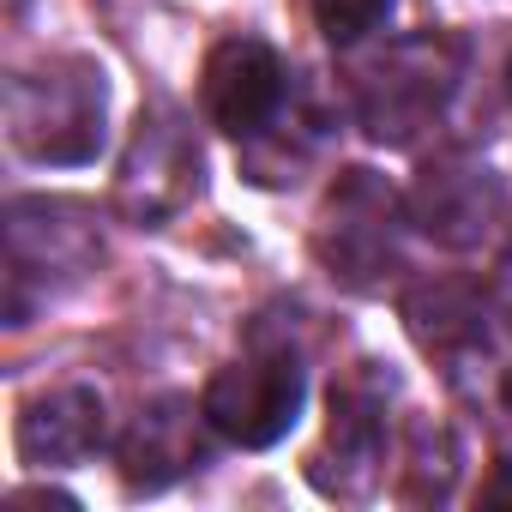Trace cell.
Returning a JSON list of instances; mask_svg holds the SVG:
<instances>
[{
  "label": "cell",
  "instance_id": "30bf717a",
  "mask_svg": "<svg viewBox=\"0 0 512 512\" xmlns=\"http://www.w3.org/2000/svg\"><path fill=\"white\" fill-rule=\"evenodd\" d=\"M199 422H205V404L193 410L187 398H157L133 416V428L121 434L115 446V464H121V482L133 494H157L169 482H181L187 470L205 464V440H199Z\"/></svg>",
  "mask_w": 512,
  "mask_h": 512
},
{
  "label": "cell",
  "instance_id": "4fadbf2b",
  "mask_svg": "<svg viewBox=\"0 0 512 512\" xmlns=\"http://www.w3.org/2000/svg\"><path fill=\"white\" fill-rule=\"evenodd\" d=\"M386 13H392V0H314V19H320L326 43H338V49H350L368 31H380Z\"/></svg>",
  "mask_w": 512,
  "mask_h": 512
},
{
  "label": "cell",
  "instance_id": "6da1fadb",
  "mask_svg": "<svg viewBox=\"0 0 512 512\" xmlns=\"http://www.w3.org/2000/svg\"><path fill=\"white\" fill-rule=\"evenodd\" d=\"M7 139L31 163L79 169L109 139V79L91 55H49L7 79Z\"/></svg>",
  "mask_w": 512,
  "mask_h": 512
},
{
  "label": "cell",
  "instance_id": "ba28073f",
  "mask_svg": "<svg viewBox=\"0 0 512 512\" xmlns=\"http://www.w3.org/2000/svg\"><path fill=\"white\" fill-rule=\"evenodd\" d=\"M199 97H205L211 127L247 145V139H260V133L284 115V103H290V67H284V55H278L272 43H260V37H223V43L205 55V85H199Z\"/></svg>",
  "mask_w": 512,
  "mask_h": 512
},
{
  "label": "cell",
  "instance_id": "9c48e42d",
  "mask_svg": "<svg viewBox=\"0 0 512 512\" xmlns=\"http://www.w3.org/2000/svg\"><path fill=\"white\" fill-rule=\"evenodd\" d=\"M500 217H506V181L488 163L440 157L410 187V223L440 247H476Z\"/></svg>",
  "mask_w": 512,
  "mask_h": 512
},
{
  "label": "cell",
  "instance_id": "7c38bea8",
  "mask_svg": "<svg viewBox=\"0 0 512 512\" xmlns=\"http://www.w3.org/2000/svg\"><path fill=\"white\" fill-rule=\"evenodd\" d=\"M404 320H410V332H416V344L428 350V356H440V362H452V374H458V362L470 356V350H482V302H470L464 290H416L410 302H404Z\"/></svg>",
  "mask_w": 512,
  "mask_h": 512
},
{
  "label": "cell",
  "instance_id": "277c9868",
  "mask_svg": "<svg viewBox=\"0 0 512 512\" xmlns=\"http://www.w3.org/2000/svg\"><path fill=\"white\" fill-rule=\"evenodd\" d=\"M97 229L67 199H13L7 205V326H31L43 302L79 284L97 266Z\"/></svg>",
  "mask_w": 512,
  "mask_h": 512
},
{
  "label": "cell",
  "instance_id": "8992f818",
  "mask_svg": "<svg viewBox=\"0 0 512 512\" xmlns=\"http://www.w3.org/2000/svg\"><path fill=\"white\" fill-rule=\"evenodd\" d=\"M392 374H380V362H356L326 404V446L314 452L308 476L320 494L332 500H368L374 482L386 476L392 458Z\"/></svg>",
  "mask_w": 512,
  "mask_h": 512
},
{
  "label": "cell",
  "instance_id": "52a82bcc",
  "mask_svg": "<svg viewBox=\"0 0 512 512\" xmlns=\"http://www.w3.org/2000/svg\"><path fill=\"white\" fill-rule=\"evenodd\" d=\"M314 253L332 266V278H344L356 290L380 284V272L398 266V199L368 169H350L326 199Z\"/></svg>",
  "mask_w": 512,
  "mask_h": 512
},
{
  "label": "cell",
  "instance_id": "7a4b0ae2",
  "mask_svg": "<svg viewBox=\"0 0 512 512\" xmlns=\"http://www.w3.org/2000/svg\"><path fill=\"white\" fill-rule=\"evenodd\" d=\"M199 404H205V428H217L229 446H247V452L278 446L308 404V368H302L296 338L253 326L247 350L211 374Z\"/></svg>",
  "mask_w": 512,
  "mask_h": 512
},
{
  "label": "cell",
  "instance_id": "5b68a950",
  "mask_svg": "<svg viewBox=\"0 0 512 512\" xmlns=\"http://www.w3.org/2000/svg\"><path fill=\"white\" fill-rule=\"evenodd\" d=\"M205 187V151L175 103H145L115 175V211L133 229H163Z\"/></svg>",
  "mask_w": 512,
  "mask_h": 512
},
{
  "label": "cell",
  "instance_id": "3957f363",
  "mask_svg": "<svg viewBox=\"0 0 512 512\" xmlns=\"http://www.w3.org/2000/svg\"><path fill=\"white\" fill-rule=\"evenodd\" d=\"M458 73H464V43L458 37H440V31L404 37L356 73V121L380 145H410L452 103Z\"/></svg>",
  "mask_w": 512,
  "mask_h": 512
},
{
  "label": "cell",
  "instance_id": "5bb4252c",
  "mask_svg": "<svg viewBox=\"0 0 512 512\" xmlns=\"http://www.w3.org/2000/svg\"><path fill=\"white\" fill-rule=\"evenodd\" d=\"M488 320H500V332L512 338V247H506V260L494 272V290H488Z\"/></svg>",
  "mask_w": 512,
  "mask_h": 512
},
{
  "label": "cell",
  "instance_id": "8fae6325",
  "mask_svg": "<svg viewBox=\"0 0 512 512\" xmlns=\"http://www.w3.org/2000/svg\"><path fill=\"white\" fill-rule=\"evenodd\" d=\"M19 458L37 470H67L85 464L109 446V410L97 386H55L19 410Z\"/></svg>",
  "mask_w": 512,
  "mask_h": 512
}]
</instances>
